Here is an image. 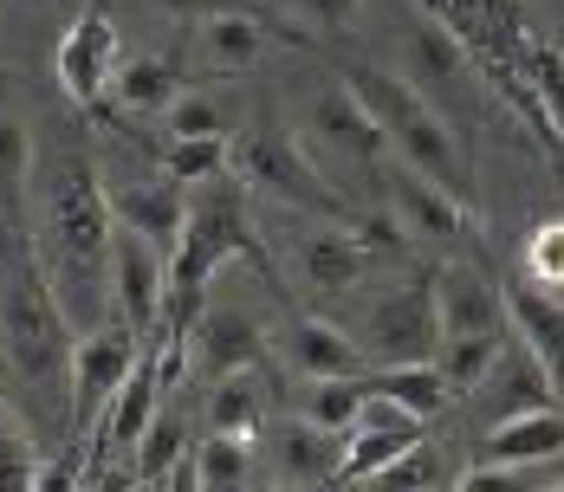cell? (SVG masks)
I'll return each mask as SVG.
<instances>
[{
	"label": "cell",
	"mask_w": 564,
	"mask_h": 492,
	"mask_svg": "<svg viewBox=\"0 0 564 492\" xmlns=\"http://www.w3.org/2000/svg\"><path fill=\"white\" fill-rule=\"evenodd\" d=\"M312 143L318 150H332V156H344V163H377L390 143H383V130H377V117L357 105V91L350 85H332L318 105H312Z\"/></svg>",
	"instance_id": "12"
},
{
	"label": "cell",
	"mask_w": 564,
	"mask_h": 492,
	"mask_svg": "<svg viewBox=\"0 0 564 492\" xmlns=\"http://www.w3.org/2000/svg\"><path fill=\"white\" fill-rule=\"evenodd\" d=\"M111 91L130 110H156V117H163V110L175 105V91H182V85H175V65H170V58H117Z\"/></svg>",
	"instance_id": "25"
},
{
	"label": "cell",
	"mask_w": 564,
	"mask_h": 492,
	"mask_svg": "<svg viewBox=\"0 0 564 492\" xmlns=\"http://www.w3.org/2000/svg\"><path fill=\"white\" fill-rule=\"evenodd\" d=\"M422 428H350L344 435V460H338V480H377L402 447H415Z\"/></svg>",
	"instance_id": "26"
},
{
	"label": "cell",
	"mask_w": 564,
	"mask_h": 492,
	"mask_svg": "<svg viewBox=\"0 0 564 492\" xmlns=\"http://www.w3.org/2000/svg\"><path fill=\"white\" fill-rule=\"evenodd\" d=\"M182 343H188V363L215 383L227 370H247V363H260V325L247 318V311H195V325L182 330Z\"/></svg>",
	"instance_id": "10"
},
{
	"label": "cell",
	"mask_w": 564,
	"mask_h": 492,
	"mask_svg": "<svg viewBox=\"0 0 564 492\" xmlns=\"http://www.w3.org/2000/svg\"><path fill=\"white\" fill-rule=\"evenodd\" d=\"M182 453H188V428H182L175 415H150V428H143L137 447H130V473H137V480H150V486H163Z\"/></svg>",
	"instance_id": "29"
},
{
	"label": "cell",
	"mask_w": 564,
	"mask_h": 492,
	"mask_svg": "<svg viewBox=\"0 0 564 492\" xmlns=\"http://www.w3.org/2000/svg\"><path fill=\"white\" fill-rule=\"evenodd\" d=\"M532 85H539V98H545V117L564 130V58L552 46H532Z\"/></svg>",
	"instance_id": "36"
},
{
	"label": "cell",
	"mask_w": 564,
	"mask_h": 492,
	"mask_svg": "<svg viewBox=\"0 0 564 492\" xmlns=\"http://www.w3.org/2000/svg\"><path fill=\"white\" fill-rule=\"evenodd\" d=\"M292 266H299V285H312V292H350L364 266H370V247L350 233V227H312V233H299V247H292Z\"/></svg>",
	"instance_id": "14"
},
{
	"label": "cell",
	"mask_w": 564,
	"mask_h": 492,
	"mask_svg": "<svg viewBox=\"0 0 564 492\" xmlns=\"http://www.w3.org/2000/svg\"><path fill=\"white\" fill-rule=\"evenodd\" d=\"M26 195H33V136L20 117H0V215L13 227L26 215Z\"/></svg>",
	"instance_id": "24"
},
{
	"label": "cell",
	"mask_w": 564,
	"mask_h": 492,
	"mask_svg": "<svg viewBox=\"0 0 564 492\" xmlns=\"http://www.w3.org/2000/svg\"><path fill=\"white\" fill-rule=\"evenodd\" d=\"M507 325L519 330L525 357L552 376V389L564 395V305L539 285H512L507 292Z\"/></svg>",
	"instance_id": "15"
},
{
	"label": "cell",
	"mask_w": 564,
	"mask_h": 492,
	"mask_svg": "<svg viewBox=\"0 0 564 492\" xmlns=\"http://www.w3.org/2000/svg\"><path fill=\"white\" fill-rule=\"evenodd\" d=\"M40 220H46V278L65 311L72 337L105 325V292H111V195L85 156H58L40 182Z\"/></svg>",
	"instance_id": "1"
},
{
	"label": "cell",
	"mask_w": 564,
	"mask_h": 492,
	"mask_svg": "<svg viewBox=\"0 0 564 492\" xmlns=\"http://www.w3.org/2000/svg\"><path fill=\"white\" fill-rule=\"evenodd\" d=\"M7 13H33V7H46V0H0Z\"/></svg>",
	"instance_id": "39"
},
{
	"label": "cell",
	"mask_w": 564,
	"mask_h": 492,
	"mask_svg": "<svg viewBox=\"0 0 564 492\" xmlns=\"http://www.w3.org/2000/svg\"><path fill=\"white\" fill-rule=\"evenodd\" d=\"M260 422H267V383L253 376V363L215 376V389H208V428L215 435H260Z\"/></svg>",
	"instance_id": "21"
},
{
	"label": "cell",
	"mask_w": 564,
	"mask_h": 492,
	"mask_svg": "<svg viewBox=\"0 0 564 492\" xmlns=\"http://www.w3.org/2000/svg\"><path fill=\"white\" fill-rule=\"evenodd\" d=\"M163 285H170V253L137 227H111V298L137 337L163 325Z\"/></svg>",
	"instance_id": "7"
},
{
	"label": "cell",
	"mask_w": 564,
	"mask_h": 492,
	"mask_svg": "<svg viewBox=\"0 0 564 492\" xmlns=\"http://www.w3.org/2000/svg\"><path fill=\"white\" fill-rule=\"evenodd\" d=\"M285 357H292V370L299 376H364L370 363H364V350H357V337L332 318H292L285 325Z\"/></svg>",
	"instance_id": "16"
},
{
	"label": "cell",
	"mask_w": 564,
	"mask_h": 492,
	"mask_svg": "<svg viewBox=\"0 0 564 492\" xmlns=\"http://www.w3.org/2000/svg\"><path fill=\"white\" fill-rule=\"evenodd\" d=\"M435 325L442 337H474V330H507V292L494 278L467 273V266H448L435 273Z\"/></svg>",
	"instance_id": "11"
},
{
	"label": "cell",
	"mask_w": 564,
	"mask_h": 492,
	"mask_svg": "<svg viewBox=\"0 0 564 492\" xmlns=\"http://www.w3.org/2000/svg\"><path fill=\"white\" fill-rule=\"evenodd\" d=\"M163 136H227V117L208 91H175V105L163 110Z\"/></svg>",
	"instance_id": "32"
},
{
	"label": "cell",
	"mask_w": 564,
	"mask_h": 492,
	"mask_svg": "<svg viewBox=\"0 0 564 492\" xmlns=\"http://www.w3.org/2000/svg\"><path fill=\"white\" fill-rule=\"evenodd\" d=\"M0 357L13 363V376L33 389L65 383V363H72V325L53 298V278L33 240H20L13 253V273L0 285Z\"/></svg>",
	"instance_id": "2"
},
{
	"label": "cell",
	"mask_w": 564,
	"mask_h": 492,
	"mask_svg": "<svg viewBox=\"0 0 564 492\" xmlns=\"http://www.w3.org/2000/svg\"><path fill=\"white\" fill-rule=\"evenodd\" d=\"M227 168H234V136H170L163 143V175H175L182 188L227 175Z\"/></svg>",
	"instance_id": "27"
},
{
	"label": "cell",
	"mask_w": 564,
	"mask_h": 492,
	"mask_svg": "<svg viewBox=\"0 0 564 492\" xmlns=\"http://www.w3.org/2000/svg\"><path fill=\"white\" fill-rule=\"evenodd\" d=\"M234 175L260 195H273L285 208H305V215H325V220H350L338 188H325V175L312 168V156L285 136V130H247L234 143Z\"/></svg>",
	"instance_id": "4"
},
{
	"label": "cell",
	"mask_w": 564,
	"mask_h": 492,
	"mask_svg": "<svg viewBox=\"0 0 564 492\" xmlns=\"http://www.w3.org/2000/svg\"><path fill=\"white\" fill-rule=\"evenodd\" d=\"M163 13H195V20H208V13H221L227 0H156Z\"/></svg>",
	"instance_id": "38"
},
{
	"label": "cell",
	"mask_w": 564,
	"mask_h": 492,
	"mask_svg": "<svg viewBox=\"0 0 564 492\" xmlns=\"http://www.w3.org/2000/svg\"><path fill=\"white\" fill-rule=\"evenodd\" d=\"M105 195H111L117 227H137V233L156 240L163 253L175 247V233H182V220H188V188H182L175 175H163V182H117Z\"/></svg>",
	"instance_id": "13"
},
{
	"label": "cell",
	"mask_w": 564,
	"mask_h": 492,
	"mask_svg": "<svg viewBox=\"0 0 564 492\" xmlns=\"http://www.w3.org/2000/svg\"><path fill=\"white\" fill-rule=\"evenodd\" d=\"M390 208L395 220L409 227V233H422V240H454L467 215H460V195H448L442 182H429V175H415V168H395L390 175Z\"/></svg>",
	"instance_id": "17"
},
{
	"label": "cell",
	"mask_w": 564,
	"mask_h": 492,
	"mask_svg": "<svg viewBox=\"0 0 564 492\" xmlns=\"http://www.w3.org/2000/svg\"><path fill=\"white\" fill-rule=\"evenodd\" d=\"M33 440L20 435V422L0 408V486H33Z\"/></svg>",
	"instance_id": "34"
},
{
	"label": "cell",
	"mask_w": 564,
	"mask_h": 492,
	"mask_svg": "<svg viewBox=\"0 0 564 492\" xmlns=\"http://www.w3.org/2000/svg\"><path fill=\"white\" fill-rule=\"evenodd\" d=\"M487 383H494V422H500V415H519V408H552V395H558L552 376H545L532 357H507V350H500V363L487 370Z\"/></svg>",
	"instance_id": "23"
},
{
	"label": "cell",
	"mask_w": 564,
	"mask_h": 492,
	"mask_svg": "<svg viewBox=\"0 0 564 492\" xmlns=\"http://www.w3.org/2000/svg\"><path fill=\"white\" fill-rule=\"evenodd\" d=\"M377 480H383V486H435V480H442V460L415 440V447H402V453H395Z\"/></svg>",
	"instance_id": "35"
},
{
	"label": "cell",
	"mask_w": 564,
	"mask_h": 492,
	"mask_svg": "<svg viewBox=\"0 0 564 492\" xmlns=\"http://www.w3.org/2000/svg\"><path fill=\"white\" fill-rule=\"evenodd\" d=\"M344 85L357 91V105L377 117L383 143L395 150V163L415 168V175H429V182H442L448 195L467 188V168H460V150H454V130L442 123V110L429 105L409 78H395V72H383V65H350Z\"/></svg>",
	"instance_id": "3"
},
{
	"label": "cell",
	"mask_w": 564,
	"mask_h": 492,
	"mask_svg": "<svg viewBox=\"0 0 564 492\" xmlns=\"http://www.w3.org/2000/svg\"><path fill=\"white\" fill-rule=\"evenodd\" d=\"M357 402H364V383H357V376H318L312 395H305V422H318V428H332V435H350Z\"/></svg>",
	"instance_id": "31"
},
{
	"label": "cell",
	"mask_w": 564,
	"mask_h": 492,
	"mask_svg": "<svg viewBox=\"0 0 564 492\" xmlns=\"http://www.w3.org/2000/svg\"><path fill=\"white\" fill-rule=\"evenodd\" d=\"M500 350H507V337H500V330H474V337H442V350H435V370H442L448 395H480L487 370L500 363Z\"/></svg>",
	"instance_id": "22"
},
{
	"label": "cell",
	"mask_w": 564,
	"mask_h": 492,
	"mask_svg": "<svg viewBox=\"0 0 564 492\" xmlns=\"http://www.w3.org/2000/svg\"><path fill=\"white\" fill-rule=\"evenodd\" d=\"M202 46H208V58H215V65L240 72V65H253V58L267 53V33H260V20H247V13L221 7V13H208V26H202Z\"/></svg>",
	"instance_id": "28"
},
{
	"label": "cell",
	"mask_w": 564,
	"mask_h": 492,
	"mask_svg": "<svg viewBox=\"0 0 564 492\" xmlns=\"http://www.w3.org/2000/svg\"><path fill=\"white\" fill-rule=\"evenodd\" d=\"M53 72L72 105H98L105 98V85H111V72H117V20L105 0L78 7V20L65 26V40H58V53H53Z\"/></svg>",
	"instance_id": "8"
},
{
	"label": "cell",
	"mask_w": 564,
	"mask_h": 492,
	"mask_svg": "<svg viewBox=\"0 0 564 492\" xmlns=\"http://www.w3.org/2000/svg\"><path fill=\"white\" fill-rule=\"evenodd\" d=\"M564 453V415L558 408H519V415H500L494 435L480 440V460L474 473H532L545 460Z\"/></svg>",
	"instance_id": "9"
},
{
	"label": "cell",
	"mask_w": 564,
	"mask_h": 492,
	"mask_svg": "<svg viewBox=\"0 0 564 492\" xmlns=\"http://www.w3.org/2000/svg\"><path fill=\"white\" fill-rule=\"evenodd\" d=\"M195 467H202V486H247L253 480V435H215L195 440Z\"/></svg>",
	"instance_id": "30"
},
{
	"label": "cell",
	"mask_w": 564,
	"mask_h": 492,
	"mask_svg": "<svg viewBox=\"0 0 564 492\" xmlns=\"http://www.w3.org/2000/svg\"><path fill=\"white\" fill-rule=\"evenodd\" d=\"M143 337L123 325H91L72 337V363H65V389H72V440H91V422L105 415V402L117 395V383L137 370Z\"/></svg>",
	"instance_id": "5"
},
{
	"label": "cell",
	"mask_w": 564,
	"mask_h": 492,
	"mask_svg": "<svg viewBox=\"0 0 564 492\" xmlns=\"http://www.w3.org/2000/svg\"><path fill=\"white\" fill-rule=\"evenodd\" d=\"M357 383L377 389V395H390V402H402V408H409V415H422V422H435V415L454 402L435 363H370Z\"/></svg>",
	"instance_id": "20"
},
{
	"label": "cell",
	"mask_w": 564,
	"mask_h": 492,
	"mask_svg": "<svg viewBox=\"0 0 564 492\" xmlns=\"http://www.w3.org/2000/svg\"><path fill=\"white\" fill-rule=\"evenodd\" d=\"M305 13H312L318 26L344 33V26H350V13H357V0H305Z\"/></svg>",
	"instance_id": "37"
},
{
	"label": "cell",
	"mask_w": 564,
	"mask_h": 492,
	"mask_svg": "<svg viewBox=\"0 0 564 492\" xmlns=\"http://www.w3.org/2000/svg\"><path fill=\"white\" fill-rule=\"evenodd\" d=\"M525 278L532 285H564V220H545L525 247Z\"/></svg>",
	"instance_id": "33"
},
{
	"label": "cell",
	"mask_w": 564,
	"mask_h": 492,
	"mask_svg": "<svg viewBox=\"0 0 564 492\" xmlns=\"http://www.w3.org/2000/svg\"><path fill=\"white\" fill-rule=\"evenodd\" d=\"M338 460H344V435L318 428V422H305V415L273 428V467H280V480H292V486L338 480Z\"/></svg>",
	"instance_id": "18"
},
{
	"label": "cell",
	"mask_w": 564,
	"mask_h": 492,
	"mask_svg": "<svg viewBox=\"0 0 564 492\" xmlns=\"http://www.w3.org/2000/svg\"><path fill=\"white\" fill-rule=\"evenodd\" d=\"M350 337H357L364 363H435V350H442L435 292L429 285H395L364 311V325Z\"/></svg>",
	"instance_id": "6"
},
{
	"label": "cell",
	"mask_w": 564,
	"mask_h": 492,
	"mask_svg": "<svg viewBox=\"0 0 564 492\" xmlns=\"http://www.w3.org/2000/svg\"><path fill=\"white\" fill-rule=\"evenodd\" d=\"M156 395H163V376H156V357H137V370L117 383V395L105 402V415L91 422V435L105 440V447H137V435L150 428V415H156Z\"/></svg>",
	"instance_id": "19"
}]
</instances>
